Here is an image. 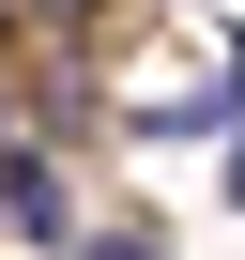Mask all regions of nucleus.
Here are the masks:
<instances>
[{
    "label": "nucleus",
    "instance_id": "obj_1",
    "mask_svg": "<svg viewBox=\"0 0 245 260\" xmlns=\"http://www.w3.org/2000/svg\"><path fill=\"white\" fill-rule=\"evenodd\" d=\"M77 260H154V245H77Z\"/></svg>",
    "mask_w": 245,
    "mask_h": 260
}]
</instances>
